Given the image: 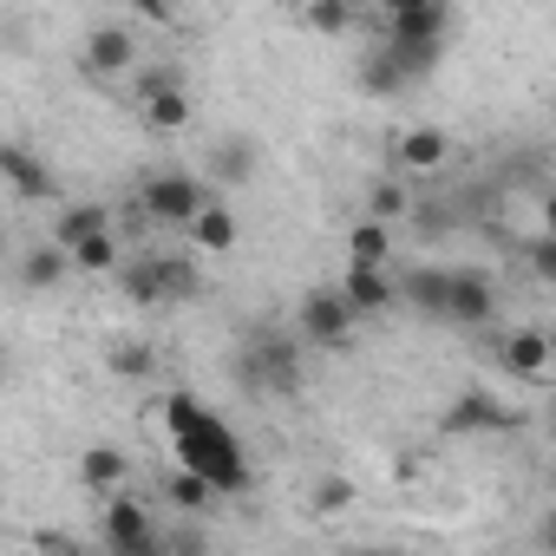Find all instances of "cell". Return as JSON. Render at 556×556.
I'll return each instance as SVG.
<instances>
[{
  "label": "cell",
  "mask_w": 556,
  "mask_h": 556,
  "mask_svg": "<svg viewBox=\"0 0 556 556\" xmlns=\"http://www.w3.org/2000/svg\"><path fill=\"white\" fill-rule=\"evenodd\" d=\"M164 432H170L177 465H190L197 478H210V491H216V497L249 491V458H242L236 432H229L210 406H197L190 393H170V400H164Z\"/></svg>",
  "instance_id": "6da1fadb"
},
{
  "label": "cell",
  "mask_w": 556,
  "mask_h": 556,
  "mask_svg": "<svg viewBox=\"0 0 556 556\" xmlns=\"http://www.w3.org/2000/svg\"><path fill=\"white\" fill-rule=\"evenodd\" d=\"M393 289L406 308L452 321V328H491L497 321V282L484 268H406V275H393Z\"/></svg>",
  "instance_id": "7a4b0ae2"
},
{
  "label": "cell",
  "mask_w": 556,
  "mask_h": 556,
  "mask_svg": "<svg viewBox=\"0 0 556 556\" xmlns=\"http://www.w3.org/2000/svg\"><path fill=\"white\" fill-rule=\"evenodd\" d=\"M380 47L393 53V66L406 73V86H413V79H426V73L445 60V47H452V8H445V0L393 8V14H387V40H380Z\"/></svg>",
  "instance_id": "3957f363"
},
{
  "label": "cell",
  "mask_w": 556,
  "mask_h": 556,
  "mask_svg": "<svg viewBox=\"0 0 556 556\" xmlns=\"http://www.w3.org/2000/svg\"><path fill=\"white\" fill-rule=\"evenodd\" d=\"M295 341L321 348V354H348L354 348V308L341 289H308L295 302Z\"/></svg>",
  "instance_id": "277c9868"
},
{
  "label": "cell",
  "mask_w": 556,
  "mask_h": 556,
  "mask_svg": "<svg viewBox=\"0 0 556 556\" xmlns=\"http://www.w3.org/2000/svg\"><path fill=\"white\" fill-rule=\"evenodd\" d=\"M210 197H216V190H210L203 177H190V170H157V177H144V184H138L144 216H151V223H170V229H184Z\"/></svg>",
  "instance_id": "5b68a950"
},
{
  "label": "cell",
  "mask_w": 556,
  "mask_h": 556,
  "mask_svg": "<svg viewBox=\"0 0 556 556\" xmlns=\"http://www.w3.org/2000/svg\"><path fill=\"white\" fill-rule=\"evenodd\" d=\"M242 341H249V354H255V367H262V393L289 400V393L302 387V354H295V328H249Z\"/></svg>",
  "instance_id": "8992f818"
},
{
  "label": "cell",
  "mask_w": 556,
  "mask_h": 556,
  "mask_svg": "<svg viewBox=\"0 0 556 556\" xmlns=\"http://www.w3.org/2000/svg\"><path fill=\"white\" fill-rule=\"evenodd\" d=\"M131 66H138V27L99 21V27L79 40V73H86V79H125Z\"/></svg>",
  "instance_id": "52a82bcc"
},
{
  "label": "cell",
  "mask_w": 556,
  "mask_h": 556,
  "mask_svg": "<svg viewBox=\"0 0 556 556\" xmlns=\"http://www.w3.org/2000/svg\"><path fill=\"white\" fill-rule=\"evenodd\" d=\"M0 184H8L14 197H27V203H53V197H60L53 164H47L34 144H14V138H0Z\"/></svg>",
  "instance_id": "ba28073f"
},
{
  "label": "cell",
  "mask_w": 556,
  "mask_h": 556,
  "mask_svg": "<svg viewBox=\"0 0 556 556\" xmlns=\"http://www.w3.org/2000/svg\"><path fill=\"white\" fill-rule=\"evenodd\" d=\"M99 536H105L112 556H151V549H157V523H151V510H144L138 497H118V491H112V504H105Z\"/></svg>",
  "instance_id": "9c48e42d"
},
{
  "label": "cell",
  "mask_w": 556,
  "mask_h": 556,
  "mask_svg": "<svg viewBox=\"0 0 556 556\" xmlns=\"http://www.w3.org/2000/svg\"><path fill=\"white\" fill-rule=\"evenodd\" d=\"M452 439H478V432H510L517 426V413L497 400V393H484V387H465L452 406H445V419H439Z\"/></svg>",
  "instance_id": "30bf717a"
},
{
  "label": "cell",
  "mask_w": 556,
  "mask_h": 556,
  "mask_svg": "<svg viewBox=\"0 0 556 556\" xmlns=\"http://www.w3.org/2000/svg\"><path fill=\"white\" fill-rule=\"evenodd\" d=\"M497 367H504L510 380H523V387H543V380H549V334H543V328H510V334L497 341Z\"/></svg>",
  "instance_id": "8fae6325"
},
{
  "label": "cell",
  "mask_w": 556,
  "mask_h": 556,
  "mask_svg": "<svg viewBox=\"0 0 556 556\" xmlns=\"http://www.w3.org/2000/svg\"><path fill=\"white\" fill-rule=\"evenodd\" d=\"M341 295H348V308H354V315H387V308L400 302V289H393V268H387V262H348V275H341Z\"/></svg>",
  "instance_id": "7c38bea8"
},
{
  "label": "cell",
  "mask_w": 556,
  "mask_h": 556,
  "mask_svg": "<svg viewBox=\"0 0 556 556\" xmlns=\"http://www.w3.org/2000/svg\"><path fill=\"white\" fill-rule=\"evenodd\" d=\"M255 164H262L255 138L229 131V138H216V144H210V170H203V184H210V190H242V184L255 177Z\"/></svg>",
  "instance_id": "4fadbf2b"
},
{
  "label": "cell",
  "mask_w": 556,
  "mask_h": 556,
  "mask_svg": "<svg viewBox=\"0 0 556 556\" xmlns=\"http://www.w3.org/2000/svg\"><path fill=\"white\" fill-rule=\"evenodd\" d=\"M393 157H400V170L432 177V170H445V164H452V131H439V125H413V131H400V138H393Z\"/></svg>",
  "instance_id": "5bb4252c"
},
{
  "label": "cell",
  "mask_w": 556,
  "mask_h": 556,
  "mask_svg": "<svg viewBox=\"0 0 556 556\" xmlns=\"http://www.w3.org/2000/svg\"><path fill=\"white\" fill-rule=\"evenodd\" d=\"M184 236H190V249H203V255H229V249L242 242V223H236V210H229L223 197H210V203L184 223Z\"/></svg>",
  "instance_id": "9a60e30c"
},
{
  "label": "cell",
  "mask_w": 556,
  "mask_h": 556,
  "mask_svg": "<svg viewBox=\"0 0 556 556\" xmlns=\"http://www.w3.org/2000/svg\"><path fill=\"white\" fill-rule=\"evenodd\" d=\"M66 275H73V255H66L60 242H34V249L21 255V268H14V282H21L27 295H53Z\"/></svg>",
  "instance_id": "2e32d148"
},
{
  "label": "cell",
  "mask_w": 556,
  "mask_h": 556,
  "mask_svg": "<svg viewBox=\"0 0 556 556\" xmlns=\"http://www.w3.org/2000/svg\"><path fill=\"white\" fill-rule=\"evenodd\" d=\"M125 478H131V458H125L118 445H86V458H79V484H86L92 497L125 491Z\"/></svg>",
  "instance_id": "e0dca14e"
},
{
  "label": "cell",
  "mask_w": 556,
  "mask_h": 556,
  "mask_svg": "<svg viewBox=\"0 0 556 556\" xmlns=\"http://www.w3.org/2000/svg\"><path fill=\"white\" fill-rule=\"evenodd\" d=\"M118 289H125V302H138V308H157L164 302V255H138V262H125L118 255Z\"/></svg>",
  "instance_id": "ac0fdd59"
},
{
  "label": "cell",
  "mask_w": 556,
  "mask_h": 556,
  "mask_svg": "<svg viewBox=\"0 0 556 556\" xmlns=\"http://www.w3.org/2000/svg\"><path fill=\"white\" fill-rule=\"evenodd\" d=\"M138 118H144L151 131H190V118H197V105H190V86L144 92V99H138Z\"/></svg>",
  "instance_id": "d6986e66"
},
{
  "label": "cell",
  "mask_w": 556,
  "mask_h": 556,
  "mask_svg": "<svg viewBox=\"0 0 556 556\" xmlns=\"http://www.w3.org/2000/svg\"><path fill=\"white\" fill-rule=\"evenodd\" d=\"M302 27H308L315 40H348V34L361 27V8H354V0H308V8H302Z\"/></svg>",
  "instance_id": "ffe728a7"
},
{
  "label": "cell",
  "mask_w": 556,
  "mask_h": 556,
  "mask_svg": "<svg viewBox=\"0 0 556 556\" xmlns=\"http://www.w3.org/2000/svg\"><path fill=\"white\" fill-rule=\"evenodd\" d=\"M99 229H112V210H105V203H66V210L53 216V242H60V249H73V242H86V236H99Z\"/></svg>",
  "instance_id": "44dd1931"
},
{
  "label": "cell",
  "mask_w": 556,
  "mask_h": 556,
  "mask_svg": "<svg viewBox=\"0 0 556 556\" xmlns=\"http://www.w3.org/2000/svg\"><path fill=\"white\" fill-rule=\"evenodd\" d=\"M348 262H393V223L361 216V223L348 229Z\"/></svg>",
  "instance_id": "7402d4cb"
},
{
  "label": "cell",
  "mask_w": 556,
  "mask_h": 556,
  "mask_svg": "<svg viewBox=\"0 0 556 556\" xmlns=\"http://www.w3.org/2000/svg\"><path fill=\"white\" fill-rule=\"evenodd\" d=\"M361 92H367V99H393V92H406V73L393 66L387 47H374V53L361 60Z\"/></svg>",
  "instance_id": "603a6c76"
},
{
  "label": "cell",
  "mask_w": 556,
  "mask_h": 556,
  "mask_svg": "<svg viewBox=\"0 0 556 556\" xmlns=\"http://www.w3.org/2000/svg\"><path fill=\"white\" fill-rule=\"evenodd\" d=\"M66 255H73V268H86V275H112L125 249H118V236H112V229H99V236H86V242H73Z\"/></svg>",
  "instance_id": "cb8c5ba5"
},
{
  "label": "cell",
  "mask_w": 556,
  "mask_h": 556,
  "mask_svg": "<svg viewBox=\"0 0 556 556\" xmlns=\"http://www.w3.org/2000/svg\"><path fill=\"white\" fill-rule=\"evenodd\" d=\"M105 367H112L118 380H151V374H157V348H144V341H112Z\"/></svg>",
  "instance_id": "d4e9b609"
},
{
  "label": "cell",
  "mask_w": 556,
  "mask_h": 556,
  "mask_svg": "<svg viewBox=\"0 0 556 556\" xmlns=\"http://www.w3.org/2000/svg\"><path fill=\"white\" fill-rule=\"evenodd\" d=\"M164 497H170L177 510H210V497H216V491H210V478H197L190 465H177V471H170V484H164Z\"/></svg>",
  "instance_id": "484cf974"
},
{
  "label": "cell",
  "mask_w": 556,
  "mask_h": 556,
  "mask_svg": "<svg viewBox=\"0 0 556 556\" xmlns=\"http://www.w3.org/2000/svg\"><path fill=\"white\" fill-rule=\"evenodd\" d=\"M203 295V275H197V262H184V255H164V302H197Z\"/></svg>",
  "instance_id": "4316f807"
},
{
  "label": "cell",
  "mask_w": 556,
  "mask_h": 556,
  "mask_svg": "<svg viewBox=\"0 0 556 556\" xmlns=\"http://www.w3.org/2000/svg\"><path fill=\"white\" fill-rule=\"evenodd\" d=\"M406 210H413V197H406V190H400L393 177H380V184L367 190V216H380V223H400Z\"/></svg>",
  "instance_id": "83f0119b"
},
{
  "label": "cell",
  "mask_w": 556,
  "mask_h": 556,
  "mask_svg": "<svg viewBox=\"0 0 556 556\" xmlns=\"http://www.w3.org/2000/svg\"><path fill=\"white\" fill-rule=\"evenodd\" d=\"M308 504H315L321 517H341V510L354 504V478H341V471H328V478H321V484L308 491Z\"/></svg>",
  "instance_id": "f1b7e54d"
},
{
  "label": "cell",
  "mask_w": 556,
  "mask_h": 556,
  "mask_svg": "<svg viewBox=\"0 0 556 556\" xmlns=\"http://www.w3.org/2000/svg\"><path fill=\"white\" fill-rule=\"evenodd\" d=\"M131 99H144V92H164V86H184V73L177 66H131Z\"/></svg>",
  "instance_id": "f546056e"
},
{
  "label": "cell",
  "mask_w": 556,
  "mask_h": 556,
  "mask_svg": "<svg viewBox=\"0 0 556 556\" xmlns=\"http://www.w3.org/2000/svg\"><path fill=\"white\" fill-rule=\"evenodd\" d=\"M530 275L536 282H556V236H530Z\"/></svg>",
  "instance_id": "4dcf8cb0"
},
{
  "label": "cell",
  "mask_w": 556,
  "mask_h": 556,
  "mask_svg": "<svg viewBox=\"0 0 556 556\" xmlns=\"http://www.w3.org/2000/svg\"><path fill=\"white\" fill-rule=\"evenodd\" d=\"M125 8H131L144 27H170V21H177V0H125Z\"/></svg>",
  "instance_id": "1f68e13d"
},
{
  "label": "cell",
  "mask_w": 556,
  "mask_h": 556,
  "mask_svg": "<svg viewBox=\"0 0 556 556\" xmlns=\"http://www.w3.org/2000/svg\"><path fill=\"white\" fill-rule=\"evenodd\" d=\"M393 8H419V0H387V14H393Z\"/></svg>",
  "instance_id": "d6a6232c"
}]
</instances>
